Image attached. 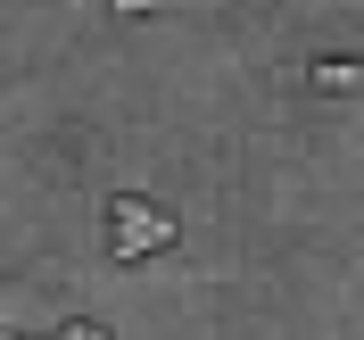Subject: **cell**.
<instances>
[{"label": "cell", "instance_id": "6da1fadb", "mask_svg": "<svg viewBox=\"0 0 364 340\" xmlns=\"http://www.w3.org/2000/svg\"><path fill=\"white\" fill-rule=\"evenodd\" d=\"M174 216H166V207H149V200H116L108 207V249L116 257H149V249H166V241H174Z\"/></svg>", "mask_w": 364, "mask_h": 340}, {"label": "cell", "instance_id": "7a4b0ae2", "mask_svg": "<svg viewBox=\"0 0 364 340\" xmlns=\"http://www.w3.org/2000/svg\"><path fill=\"white\" fill-rule=\"evenodd\" d=\"M315 83H323V91H356V58H323Z\"/></svg>", "mask_w": 364, "mask_h": 340}, {"label": "cell", "instance_id": "3957f363", "mask_svg": "<svg viewBox=\"0 0 364 340\" xmlns=\"http://www.w3.org/2000/svg\"><path fill=\"white\" fill-rule=\"evenodd\" d=\"M116 9H124V17H133V9H149V0H116Z\"/></svg>", "mask_w": 364, "mask_h": 340}, {"label": "cell", "instance_id": "277c9868", "mask_svg": "<svg viewBox=\"0 0 364 340\" xmlns=\"http://www.w3.org/2000/svg\"><path fill=\"white\" fill-rule=\"evenodd\" d=\"M9 340H17V332H9Z\"/></svg>", "mask_w": 364, "mask_h": 340}]
</instances>
